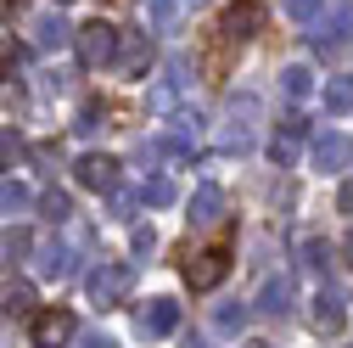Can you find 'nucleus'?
<instances>
[{
    "label": "nucleus",
    "mask_w": 353,
    "mask_h": 348,
    "mask_svg": "<svg viewBox=\"0 0 353 348\" xmlns=\"http://www.w3.org/2000/svg\"><path fill=\"white\" fill-rule=\"evenodd\" d=\"M12 68H17V51H12V39H0V84L12 79Z\"/></svg>",
    "instance_id": "c756f323"
},
{
    "label": "nucleus",
    "mask_w": 353,
    "mask_h": 348,
    "mask_svg": "<svg viewBox=\"0 0 353 348\" xmlns=\"http://www.w3.org/2000/svg\"><path fill=\"white\" fill-rule=\"evenodd\" d=\"M73 46H79V62H84V68H112V57H118V28L96 17V23L73 28Z\"/></svg>",
    "instance_id": "f257e3e1"
},
{
    "label": "nucleus",
    "mask_w": 353,
    "mask_h": 348,
    "mask_svg": "<svg viewBox=\"0 0 353 348\" xmlns=\"http://www.w3.org/2000/svg\"><path fill=\"white\" fill-rule=\"evenodd\" d=\"M342 253H347V264H353V231H347V242H342Z\"/></svg>",
    "instance_id": "c9c22d12"
},
{
    "label": "nucleus",
    "mask_w": 353,
    "mask_h": 348,
    "mask_svg": "<svg viewBox=\"0 0 353 348\" xmlns=\"http://www.w3.org/2000/svg\"><path fill=\"white\" fill-rule=\"evenodd\" d=\"M336 208H342V213H353V180H342V191H336Z\"/></svg>",
    "instance_id": "473e14b6"
},
{
    "label": "nucleus",
    "mask_w": 353,
    "mask_h": 348,
    "mask_svg": "<svg viewBox=\"0 0 353 348\" xmlns=\"http://www.w3.org/2000/svg\"><path fill=\"white\" fill-rule=\"evenodd\" d=\"M34 270L46 276V281H68V276L79 270V253H73L68 242H46V247H39V258H34Z\"/></svg>",
    "instance_id": "6e6552de"
},
{
    "label": "nucleus",
    "mask_w": 353,
    "mask_h": 348,
    "mask_svg": "<svg viewBox=\"0 0 353 348\" xmlns=\"http://www.w3.org/2000/svg\"><path fill=\"white\" fill-rule=\"evenodd\" d=\"M28 152H34V163H39V168H51V174L62 168V152H57V146H46V141H39V146H28Z\"/></svg>",
    "instance_id": "c85d7f7f"
},
{
    "label": "nucleus",
    "mask_w": 353,
    "mask_h": 348,
    "mask_svg": "<svg viewBox=\"0 0 353 348\" xmlns=\"http://www.w3.org/2000/svg\"><path fill=\"white\" fill-rule=\"evenodd\" d=\"M213 326L236 337V331H247V309H241V303H219V309H213Z\"/></svg>",
    "instance_id": "b1692460"
},
{
    "label": "nucleus",
    "mask_w": 353,
    "mask_h": 348,
    "mask_svg": "<svg viewBox=\"0 0 353 348\" xmlns=\"http://www.w3.org/2000/svg\"><path fill=\"white\" fill-rule=\"evenodd\" d=\"M325 113H331V118L353 113V73H336V79L325 84Z\"/></svg>",
    "instance_id": "a211bd4d"
},
{
    "label": "nucleus",
    "mask_w": 353,
    "mask_h": 348,
    "mask_svg": "<svg viewBox=\"0 0 353 348\" xmlns=\"http://www.w3.org/2000/svg\"><path fill=\"white\" fill-rule=\"evenodd\" d=\"M314 326H320L325 337H336V331L347 326V292H342L336 281H325L320 298H314Z\"/></svg>",
    "instance_id": "20e7f679"
},
{
    "label": "nucleus",
    "mask_w": 353,
    "mask_h": 348,
    "mask_svg": "<svg viewBox=\"0 0 353 348\" xmlns=\"http://www.w3.org/2000/svg\"><path fill=\"white\" fill-rule=\"evenodd\" d=\"M84 287H90V303H96V309H112V303L129 298V287H135V270H129V264H112V258H107V264L90 270V281H84Z\"/></svg>",
    "instance_id": "f03ea898"
},
{
    "label": "nucleus",
    "mask_w": 353,
    "mask_h": 348,
    "mask_svg": "<svg viewBox=\"0 0 353 348\" xmlns=\"http://www.w3.org/2000/svg\"><path fill=\"white\" fill-rule=\"evenodd\" d=\"M252 348H270V342H252Z\"/></svg>",
    "instance_id": "e433bc0d"
},
{
    "label": "nucleus",
    "mask_w": 353,
    "mask_h": 348,
    "mask_svg": "<svg viewBox=\"0 0 353 348\" xmlns=\"http://www.w3.org/2000/svg\"><path fill=\"white\" fill-rule=\"evenodd\" d=\"M129 79H135V73H146L152 68V39L146 34H118V57H112Z\"/></svg>",
    "instance_id": "f8f14e48"
},
{
    "label": "nucleus",
    "mask_w": 353,
    "mask_h": 348,
    "mask_svg": "<svg viewBox=\"0 0 353 348\" xmlns=\"http://www.w3.org/2000/svg\"><path fill=\"white\" fill-rule=\"evenodd\" d=\"M0 309H6V315H28L34 309V292L28 287H0Z\"/></svg>",
    "instance_id": "393cba45"
},
{
    "label": "nucleus",
    "mask_w": 353,
    "mask_h": 348,
    "mask_svg": "<svg viewBox=\"0 0 353 348\" xmlns=\"http://www.w3.org/2000/svg\"><path fill=\"white\" fill-rule=\"evenodd\" d=\"M73 129H79V135H96V129H107V107H101V102H84Z\"/></svg>",
    "instance_id": "bb28decb"
},
{
    "label": "nucleus",
    "mask_w": 353,
    "mask_h": 348,
    "mask_svg": "<svg viewBox=\"0 0 353 348\" xmlns=\"http://www.w3.org/2000/svg\"><path fill=\"white\" fill-rule=\"evenodd\" d=\"M135 202H141V197H129V191H118V197H112V213H118V220H129V208H135Z\"/></svg>",
    "instance_id": "7c9ffc66"
},
{
    "label": "nucleus",
    "mask_w": 353,
    "mask_h": 348,
    "mask_svg": "<svg viewBox=\"0 0 353 348\" xmlns=\"http://www.w3.org/2000/svg\"><path fill=\"white\" fill-rule=\"evenodd\" d=\"M297 253H303L308 270H325V264H331V242H325V236H297Z\"/></svg>",
    "instance_id": "412c9836"
},
{
    "label": "nucleus",
    "mask_w": 353,
    "mask_h": 348,
    "mask_svg": "<svg viewBox=\"0 0 353 348\" xmlns=\"http://www.w3.org/2000/svg\"><path fill=\"white\" fill-rule=\"evenodd\" d=\"M185 348H208V337H196V331H191V337H185Z\"/></svg>",
    "instance_id": "f704fd0d"
},
{
    "label": "nucleus",
    "mask_w": 353,
    "mask_h": 348,
    "mask_svg": "<svg viewBox=\"0 0 353 348\" xmlns=\"http://www.w3.org/2000/svg\"><path fill=\"white\" fill-rule=\"evenodd\" d=\"M196 6H202V0H196Z\"/></svg>",
    "instance_id": "58836bf2"
},
{
    "label": "nucleus",
    "mask_w": 353,
    "mask_h": 348,
    "mask_svg": "<svg viewBox=\"0 0 353 348\" xmlns=\"http://www.w3.org/2000/svg\"><path fill=\"white\" fill-rule=\"evenodd\" d=\"M39 213H46V220H51V225H62V220H68V213H73V197L51 186L46 197H39Z\"/></svg>",
    "instance_id": "5701e85b"
},
{
    "label": "nucleus",
    "mask_w": 353,
    "mask_h": 348,
    "mask_svg": "<svg viewBox=\"0 0 353 348\" xmlns=\"http://www.w3.org/2000/svg\"><path fill=\"white\" fill-rule=\"evenodd\" d=\"M174 326H180V303H174V298H152L146 309L135 315V331L141 337H168Z\"/></svg>",
    "instance_id": "423d86ee"
},
{
    "label": "nucleus",
    "mask_w": 353,
    "mask_h": 348,
    "mask_svg": "<svg viewBox=\"0 0 353 348\" xmlns=\"http://www.w3.org/2000/svg\"><path fill=\"white\" fill-rule=\"evenodd\" d=\"M180 12H185V0H141V17H146L152 28H174Z\"/></svg>",
    "instance_id": "6ab92c4d"
},
{
    "label": "nucleus",
    "mask_w": 353,
    "mask_h": 348,
    "mask_svg": "<svg viewBox=\"0 0 353 348\" xmlns=\"http://www.w3.org/2000/svg\"><path fill=\"white\" fill-rule=\"evenodd\" d=\"M286 6V17H297V23H314L320 17V0H281Z\"/></svg>",
    "instance_id": "cd10ccee"
},
{
    "label": "nucleus",
    "mask_w": 353,
    "mask_h": 348,
    "mask_svg": "<svg viewBox=\"0 0 353 348\" xmlns=\"http://www.w3.org/2000/svg\"><path fill=\"white\" fill-rule=\"evenodd\" d=\"M34 46H39V51H62V46H73L68 17H62V12H39V17H34Z\"/></svg>",
    "instance_id": "9b49d317"
},
{
    "label": "nucleus",
    "mask_w": 353,
    "mask_h": 348,
    "mask_svg": "<svg viewBox=\"0 0 353 348\" xmlns=\"http://www.w3.org/2000/svg\"><path fill=\"white\" fill-rule=\"evenodd\" d=\"M28 253H34V236H28L23 225H6V231H0V270H17Z\"/></svg>",
    "instance_id": "dca6fc26"
},
{
    "label": "nucleus",
    "mask_w": 353,
    "mask_h": 348,
    "mask_svg": "<svg viewBox=\"0 0 353 348\" xmlns=\"http://www.w3.org/2000/svg\"><path fill=\"white\" fill-rule=\"evenodd\" d=\"M28 202H34V191L23 180H0V213H23Z\"/></svg>",
    "instance_id": "4be33fe9"
},
{
    "label": "nucleus",
    "mask_w": 353,
    "mask_h": 348,
    "mask_svg": "<svg viewBox=\"0 0 353 348\" xmlns=\"http://www.w3.org/2000/svg\"><path fill=\"white\" fill-rule=\"evenodd\" d=\"M73 180L90 186V191H118V157H107V152L79 157V163H73Z\"/></svg>",
    "instance_id": "39448f33"
},
{
    "label": "nucleus",
    "mask_w": 353,
    "mask_h": 348,
    "mask_svg": "<svg viewBox=\"0 0 353 348\" xmlns=\"http://www.w3.org/2000/svg\"><path fill=\"white\" fill-rule=\"evenodd\" d=\"M353 39V0H342V6L320 23V34H314V51H342Z\"/></svg>",
    "instance_id": "0eeeda50"
},
{
    "label": "nucleus",
    "mask_w": 353,
    "mask_h": 348,
    "mask_svg": "<svg viewBox=\"0 0 353 348\" xmlns=\"http://www.w3.org/2000/svg\"><path fill=\"white\" fill-rule=\"evenodd\" d=\"M292 298H297V281L281 270V276L263 281V292H258V315H286V309H292Z\"/></svg>",
    "instance_id": "ddd939ff"
},
{
    "label": "nucleus",
    "mask_w": 353,
    "mask_h": 348,
    "mask_svg": "<svg viewBox=\"0 0 353 348\" xmlns=\"http://www.w3.org/2000/svg\"><path fill=\"white\" fill-rule=\"evenodd\" d=\"M225 276H230V247H202L191 264H185V287L191 292H213Z\"/></svg>",
    "instance_id": "7ed1b4c3"
},
{
    "label": "nucleus",
    "mask_w": 353,
    "mask_h": 348,
    "mask_svg": "<svg viewBox=\"0 0 353 348\" xmlns=\"http://www.w3.org/2000/svg\"><path fill=\"white\" fill-rule=\"evenodd\" d=\"M219 213H225V191L219 186H196L191 191V225H219Z\"/></svg>",
    "instance_id": "f3484780"
},
{
    "label": "nucleus",
    "mask_w": 353,
    "mask_h": 348,
    "mask_svg": "<svg viewBox=\"0 0 353 348\" xmlns=\"http://www.w3.org/2000/svg\"><path fill=\"white\" fill-rule=\"evenodd\" d=\"M68 337H73V315H68V309L34 315V348H62Z\"/></svg>",
    "instance_id": "9d476101"
},
{
    "label": "nucleus",
    "mask_w": 353,
    "mask_h": 348,
    "mask_svg": "<svg viewBox=\"0 0 353 348\" xmlns=\"http://www.w3.org/2000/svg\"><path fill=\"white\" fill-rule=\"evenodd\" d=\"M62 6H68V0H62Z\"/></svg>",
    "instance_id": "4c0bfd02"
},
{
    "label": "nucleus",
    "mask_w": 353,
    "mask_h": 348,
    "mask_svg": "<svg viewBox=\"0 0 353 348\" xmlns=\"http://www.w3.org/2000/svg\"><path fill=\"white\" fill-rule=\"evenodd\" d=\"M17 152H23V141H17V135H6V129H0V157H17Z\"/></svg>",
    "instance_id": "2f4dec72"
},
{
    "label": "nucleus",
    "mask_w": 353,
    "mask_h": 348,
    "mask_svg": "<svg viewBox=\"0 0 353 348\" xmlns=\"http://www.w3.org/2000/svg\"><path fill=\"white\" fill-rule=\"evenodd\" d=\"M141 202H152V208H168V202H174V180H168V174L146 180V186H141Z\"/></svg>",
    "instance_id": "a878e982"
},
{
    "label": "nucleus",
    "mask_w": 353,
    "mask_h": 348,
    "mask_svg": "<svg viewBox=\"0 0 353 348\" xmlns=\"http://www.w3.org/2000/svg\"><path fill=\"white\" fill-rule=\"evenodd\" d=\"M353 163V141L347 135H336V129H325V135L314 141V168H325V174H342Z\"/></svg>",
    "instance_id": "1a4fd4ad"
},
{
    "label": "nucleus",
    "mask_w": 353,
    "mask_h": 348,
    "mask_svg": "<svg viewBox=\"0 0 353 348\" xmlns=\"http://www.w3.org/2000/svg\"><path fill=\"white\" fill-rule=\"evenodd\" d=\"M281 90H286L292 102H303L308 90H314V73H308L303 62H292V68H281Z\"/></svg>",
    "instance_id": "aec40b11"
},
{
    "label": "nucleus",
    "mask_w": 353,
    "mask_h": 348,
    "mask_svg": "<svg viewBox=\"0 0 353 348\" xmlns=\"http://www.w3.org/2000/svg\"><path fill=\"white\" fill-rule=\"evenodd\" d=\"M303 129H308L303 118H286V129L270 141V163H275V168H292V163H297V141H303Z\"/></svg>",
    "instance_id": "4468645a"
},
{
    "label": "nucleus",
    "mask_w": 353,
    "mask_h": 348,
    "mask_svg": "<svg viewBox=\"0 0 353 348\" xmlns=\"http://www.w3.org/2000/svg\"><path fill=\"white\" fill-rule=\"evenodd\" d=\"M258 28H263V0H241V6L225 17V34L230 39H252Z\"/></svg>",
    "instance_id": "2eb2a0df"
},
{
    "label": "nucleus",
    "mask_w": 353,
    "mask_h": 348,
    "mask_svg": "<svg viewBox=\"0 0 353 348\" xmlns=\"http://www.w3.org/2000/svg\"><path fill=\"white\" fill-rule=\"evenodd\" d=\"M84 348H118L112 337H101V331H90V337H84Z\"/></svg>",
    "instance_id": "72a5a7b5"
}]
</instances>
